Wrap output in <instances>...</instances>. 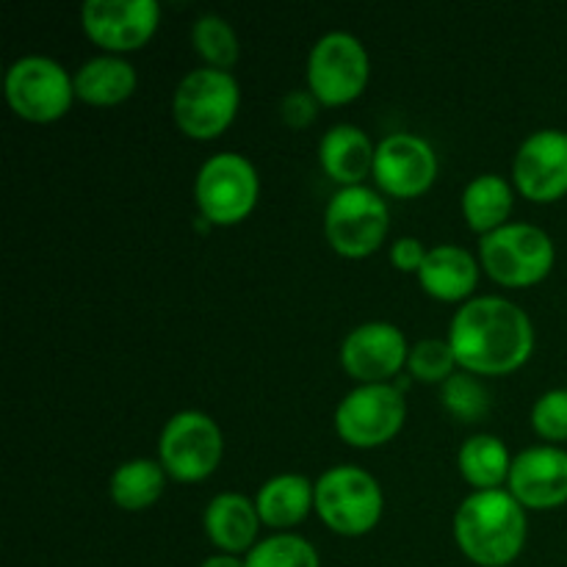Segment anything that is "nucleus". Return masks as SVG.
Wrapping results in <instances>:
<instances>
[{
    "mask_svg": "<svg viewBox=\"0 0 567 567\" xmlns=\"http://www.w3.org/2000/svg\"><path fill=\"white\" fill-rule=\"evenodd\" d=\"M247 567H321L319 551L305 537L280 532L255 543L244 557Z\"/></svg>",
    "mask_w": 567,
    "mask_h": 567,
    "instance_id": "26",
    "label": "nucleus"
},
{
    "mask_svg": "<svg viewBox=\"0 0 567 567\" xmlns=\"http://www.w3.org/2000/svg\"><path fill=\"white\" fill-rule=\"evenodd\" d=\"M408 404L391 382H369L349 391L336 408V430L349 446L371 449L391 441L404 424Z\"/></svg>",
    "mask_w": 567,
    "mask_h": 567,
    "instance_id": "10",
    "label": "nucleus"
},
{
    "mask_svg": "<svg viewBox=\"0 0 567 567\" xmlns=\"http://www.w3.org/2000/svg\"><path fill=\"white\" fill-rule=\"evenodd\" d=\"M241 89L227 70L197 66L181 78L172 97L177 127L192 138H214L236 120Z\"/></svg>",
    "mask_w": 567,
    "mask_h": 567,
    "instance_id": "4",
    "label": "nucleus"
},
{
    "mask_svg": "<svg viewBox=\"0 0 567 567\" xmlns=\"http://www.w3.org/2000/svg\"><path fill=\"white\" fill-rule=\"evenodd\" d=\"M391 210L382 194L369 186H343L324 210V233L332 249L347 258H365L388 236Z\"/></svg>",
    "mask_w": 567,
    "mask_h": 567,
    "instance_id": "6",
    "label": "nucleus"
},
{
    "mask_svg": "<svg viewBox=\"0 0 567 567\" xmlns=\"http://www.w3.org/2000/svg\"><path fill=\"white\" fill-rule=\"evenodd\" d=\"M166 487V468L155 460L136 457L125 460L114 468L109 482V493L116 502V507L127 509V513H138L147 509L161 498Z\"/></svg>",
    "mask_w": 567,
    "mask_h": 567,
    "instance_id": "22",
    "label": "nucleus"
},
{
    "mask_svg": "<svg viewBox=\"0 0 567 567\" xmlns=\"http://www.w3.org/2000/svg\"><path fill=\"white\" fill-rule=\"evenodd\" d=\"M374 177L393 197H419L437 177L435 150L415 133H388L377 144Z\"/></svg>",
    "mask_w": 567,
    "mask_h": 567,
    "instance_id": "14",
    "label": "nucleus"
},
{
    "mask_svg": "<svg viewBox=\"0 0 567 567\" xmlns=\"http://www.w3.org/2000/svg\"><path fill=\"white\" fill-rule=\"evenodd\" d=\"M282 120L291 127H305L308 122L316 120V94L308 89H297V92H288L282 97Z\"/></svg>",
    "mask_w": 567,
    "mask_h": 567,
    "instance_id": "30",
    "label": "nucleus"
},
{
    "mask_svg": "<svg viewBox=\"0 0 567 567\" xmlns=\"http://www.w3.org/2000/svg\"><path fill=\"white\" fill-rule=\"evenodd\" d=\"M382 504L380 482L358 465H332L316 482V509L338 535L358 537L374 529Z\"/></svg>",
    "mask_w": 567,
    "mask_h": 567,
    "instance_id": "3",
    "label": "nucleus"
},
{
    "mask_svg": "<svg viewBox=\"0 0 567 567\" xmlns=\"http://www.w3.org/2000/svg\"><path fill=\"white\" fill-rule=\"evenodd\" d=\"M443 404L449 413L457 415L460 421H480L482 415L491 410V396H487L485 385L476 380L471 371H454L446 382H443Z\"/></svg>",
    "mask_w": 567,
    "mask_h": 567,
    "instance_id": "27",
    "label": "nucleus"
},
{
    "mask_svg": "<svg viewBox=\"0 0 567 567\" xmlns=\"http://www.w3.org/2000/svg\"><path fill=\"white\" fill-rule=\"evenodd\" d=\"M158 20V0H86L81 6L83 31L111 53L142 48L155 33Z\"/></svg>",
    "mask_w": 567,
    "mask_h": 567,
    "instance_id": "12",
    "label": "nucleus"
},
{
    "mask_svg": "<svg viewBox=\"0 0 567 567\" xmlns=\"http://www.w3.org/2000/svg\"><path fill=\"white\" fill-rule=\"evenodd\" d=\"M554 241L543 227L507 221L480 241L482 266L502 286H535L551 271Z\"/></svg>",
    "mask_w": 567,
    "mask_h": 567,
    "instance_id": "5",
    "label": "nucleus"
},
{
    "mask_svg": "<svg viewBox=\"0 0 567 567\" xmlns=\"http://www.w3.org/2000/svg\"><path fill=\"white\" fill-rule=\"evenodd\" d=\"M260 181L252 161L241 153H216L199 166L194 199L208 221L236 225L258 203Z\"/></svg>",
    "mask_w": 567,
    "mask_h": 567,
    "instance_id": "7",
    "label": "nucleus"
},
{
    "mask_svg": "<svg viewBox=\"0 0 567 567\" xmlns=\"http://www.w3.org/2000/svg\"><path fill=\"white\" fill-rule=\"evenodd\" d=\"M319 158L332 181L343 186H363V177L374 172L377 147L363 127L341 122L321 136Z\"/></svg>",
    "mask_w": 567,
    "mask_h": 567,
    "instance_id": "17",
    "label": "nucleus"
},
{
    "mask_svg": "<svg viewBox=\"0 0 567 567\" xmlns=\"http://www.w3.org/2000/svg\"><path fill=\"white\" fill-rule=\"evenodd\" d=\"M260 520L275 529H288L299 524L310 507H316V482L302 474H277L264 482L255 498Z\"/></svg>",
    "mask_w": 567,
    "mask_h": 567,
    "instance_id": "20",
    "label": "nucleus"
},
{
    "mask_svg": "<svg viewBox=\"0 0 567 567\" xmlns=\"http://www.w3.org/2000/svg\"><path fill=\"white\" fill-rule=\"evenodd\" d=\"M72 81H75V94L86 103L116 105L131 97L138 78L131 61L109 53L83 61L75 75H72Z\"/></svg>",
    "mask_w": 567,
    "mask_h": 567,
    "instance_id": "21",
    "label": "nucleus"
},
{
    "mask_svg": "<svg viewBox=\"0 0 567 567\" xmlns=\"http://www.w3.org/2000/svg\"><path fill=\"white\" fill-rule=\"evenodd\" d=\"M520 194L535 203H554L567 194V131L543 127L524 138L513 161Z\"/></svg>",
    "mask_w": 567,
    "mask_h": 567,
    "instance_id": "13",
    "label": "nucleus"
},
{
    "mask_svg": "<svg viewBox=\"0 0 567 567\" xmlns=\"http://www.w3.org/2000/svg\"><path fill=\"white\" fill-rule=\"evenodd\" d=\"M408 338L391 321H365L341 343V363L360 385L388 382L408 363Z\"/></svg>",
    "mask_w": 567,
    "mask_h": 567,
    "instance_id": "15",
    "label": "nucleus"
},
{
    "mask_svg": "<svg viewBox=\"0 0 567 567\" xmlns=\"http://www.w3.org/2000/svg\"><path fill=\"white\" fill-rule=\"evenodd\" d=\"M369 50L354 33L327 31L310 48L308 83L321 103L343 105L354 100L369 83Z\"/></svg>",
    "mask_w": 567,
    "mask_h": 567,
    "instance_id": "8",
    "label": "nucleus"
},
{
    "mask_svg": "<svg viewBox=\"0 0 567 567\" xmlns=\"http://www.w3.org/2000/svg\"><path fill=\"white\" fill-rule=\"evenodd\" d=\"M454 537L471 563L504 567L526 546V509L509 491H474L454 515Z\"/></svg>",
    "mask_w": 567,
    "mask_h": 567,
    "instance_id": "2",
    "label": "nucleus"
},
{
    "mask_svg": "<svg viewBox=\"0 0 567 567\" xmlns=\"http://www.w3.org/2000/svg\"><path fill=\"white\" fill-rule=\"evenodd\" d=\"M205 532L225 554H241L255 546L260 529V515L255 502L241 493H219L205 507Z\"/></svg>",
    "mask_w": 567,
    "mask_h": 567,
    "instance_id": "18",
    "label": "nucleus"
},
{
    "mask_svg": "<svg viewBox=\"0 0 567 567\" xmlns=\"http://www.w3.org/2000/svg\"><path fill=\"white\" fill-rule=\"evenodd\" d=\"M6 97L22 120L53 122L70 111L75 81L50 55H22L6 70Z\"/></svg>",
    "mask_w": 567,
    "mask_h": 567,
    "instance_id": "9",
    "label": "nucleus"
},
{
    "mask_svg": "<svg viewBox=\"0 0 567 567\" xmlns=\"http://www.w3.org/2000/svg\"><path fill=\"white\" fill-rule=\"evenodd\" d=\"M532 426L546 441H567V388L546 391L532 404Z\"/></svg>",
    "mask_w": 567,
    "mask_h": 567,
    "instance_id": "29",
    "label": "nucleus"
},
{
    "mask_svg": "<svg viewBox=\"0 0 567 567\" xmlns=\"http://www.w3.org/2000/svg\"><path fill=\"white\" fill-rule=\"evenodd\" d=\"M158 452L166 474L181 482H197L216 471L225 454V437L210 415L183 410L164 424Z\"/></svg>",
    "mask_w": 567,
    "mask_h": 567,
    "instance_id": "11",
    "label": "nucleus"
},
{
    "mask_svg": "<svg viewBox=\"0 0 567 567\" xmlns=\"http://www.w3.org/2000/svg\"><path fill=\"white\" fill-rule=\"evenodd\" d=\"M426 252H430V249H426L424 244L419 241V238L402 236V238H396V241H393L391 260H393V266H396V269L419 271L421 264H424Z\"/></svg>",
    "mask_w": 567,
    "mask_h": 567,
    "instance_id": "31",
    "label": "nucleus"
},
{
    "mask_svg": "<svg viewBox=\"0 0 567 567\" xmlns=\"http://www.w3.org/2000/svg\"><path fill=\"white\" fill-rule=\"evenodd\" d=\"M509 210H513V188H509L507 177L496 175V172H485V175H476L465 186L463 214L468 225L480 230L482 236L507 225Z\"/></svg>",
    "mask_w": 567,
    "mask_h": 567,
    "instance_id": "23",
    "label": "nucleus"
},
{
    "mask_svg": "<svg viewBox=\"0 0 567 567\" xmlns=\"http://www.w3.org/2000/svg\"><path fill=\"white\" fill-rule=\"evenodd\" d=\"M449 343L471 374H509L529 360L535 327L526 310L509 299L476 297L454 313Z\"/></svg>",
    "mask_w": 567,
    "mask_h": 567,
    "instance_id": "1",
    "label": "nucleus"
},
{
    "mask_svg": "<svg viewBox=\"0 0 567 567\" xmlns=\"http://www.w3.org/2000/svg\"><path fill=\"white\" fill-rule=\"evenodd\" d=\"M410 374L424 382H446L457 369V354H454L449 338H421L408 354Z\"/></svg>",
    "mask_w": 567,
    "mask_h": 567,
    "instance_id": "28",
    "label": "nucleus"
},
{
    "mask_svg": "<svg viewBox=\"0 0 567 567\" xmlns=\"http://www.w3.org/2000/svg\"><path fill=\"white\" fill-rule=\"evenodd\" d=\"M460 474L476 487V491H496L502 482L509 480V460L507 446L496 435H474L460 446L457 454Z\"/></svg>",
    "mask_w": 567,
    "mask_h": 567,
    "instance_id": "24",
    "label": "nucleus"
},
{
    "mask_svg": "<svg viewBox=\"0 0 567 567\" xmlns=\"http://www.w3.org/2000/svg\"><path fill=\"white\" fill-rule=\"evenodd\" d=\"M419 280L432 297L457 302V299H465L476 288L480 264H476L468 249L457 247V244H437L426 252L424 264L419 269Z\"/></svg>",
    "mask_w": 567,
    "mask_h": 567,
    "instance_id": "19",
    "label": "nucleus"
},
{
    "mask_svg": "<svg viewBox=\"0 0 567 567\" xmlns=\"http://www.w3.org/2000/svg\"><path fill=\"white\" fill-rule=\"evenodd\" d=\"M192 42L194 50L208 61V66H216V70L230 72V66L236 64L238 55H241L236 28H233L221 14L197 17L192 25Z\"/></svg>",
    "mask_w": 567,
    "mask_h": 567,
    "instance_id": "25",
    "label": "nucleus"
},
{
    "mask_svg": "<svg viewBox=\"0 0 567 567\" xmlns=\"http://www.w3.org/2000/svg\"><path fill=\"white\" fill-rule=\"evenodd\" d=\"M199 567H247L244 559H238L236 554H214V557L205 559Z\"/></svg>",
    "mask_w": 567,
    "mask_h": 567,
    "instance_id": "32",
    "label": "nucleus"
},
{
    "mask_svg": "<svg viewBox=\"0 0 567 567\" xmlns=\"http://www.w3.org/2000/svg\"><path fill=\"white\" fill-rule=\"evenodd\" d=\"M509 493L529 509H551L567 502V452L532 446L513 460Z\"/></svg>",
    "mask_w": 567,
    "mask_h": 567,
    "instance_id": "16",
    "label": "nucleus"
}]
</instances>
